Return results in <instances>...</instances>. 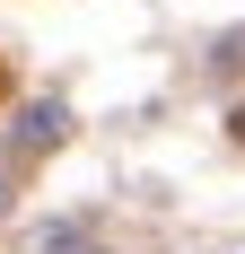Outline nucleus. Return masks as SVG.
Instances as JSON below:
<instances>
[{
  "mask_svg": "<svg viewBox=\"0 0 245 254\" xmlns=\"http://www.w3.org/2000/svg\"><path fill=\"white\" fill-rule=\"evenodd\" d=\"M237 149H245V105H237Z\"/></svg>",
  "mask_w": 245,
  "mask_h": 254,
  "instance_id": "f257e3e1",
  "label": "nucleus"
},
{
  "mask_svg": "<svg viewBox=\"0 0 245 254\" xmlns=\"http://www.w3.org/2000/svg\"><path fill=\"white\" fill-rule=\"evenodd\" d=\"M0 88H9V62H0Z\"/></svg>",
  "mask_w": 245,
  "mask_h": 254,
  "instance_id": "f03ea898",
  "label": "nucleus"
}]
</instances>
